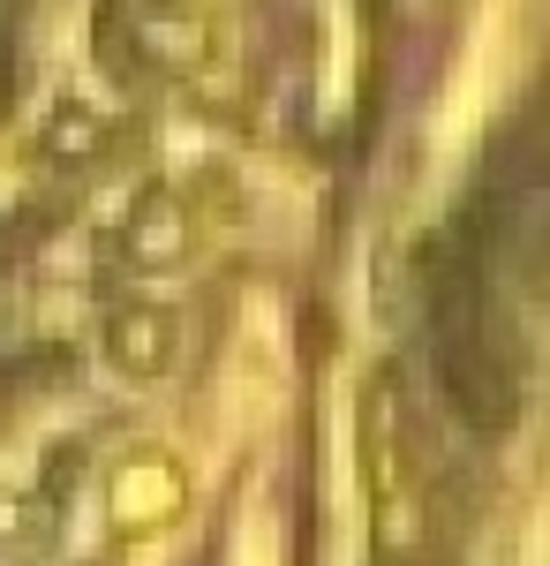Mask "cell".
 Returning <instances> with one entry per match:
<instances>
[{"label":"cell","instance_id":"obj_2","mask_svg":"<svg viewBox=\"0 0 550 566\" xmlns=\"http://www.w3.org/2000/svg\"><path fill=\"white\" fill-rule=\"evenodd\" d=\"M181 242H189V227H181L173 205H144L136 227H128V250H136L144 264H173V258H181Z\"/></svg>","mask_w":550,"mask_h":566},{"label":"cell","instance_id":"obj_1","mask_svg":"<svg viewBox=\"0 0 550 566\" xmlns=\"http://www.w3.org/2000/svg\"><path fill=\"white\" fill-rule=\"evenodd\" d=\"M114 363L121 370H167V355H173V325L159 317V310H121L114 317Z\"/></svg>","mask_w":550,"mask_h":566}]
</instances>
